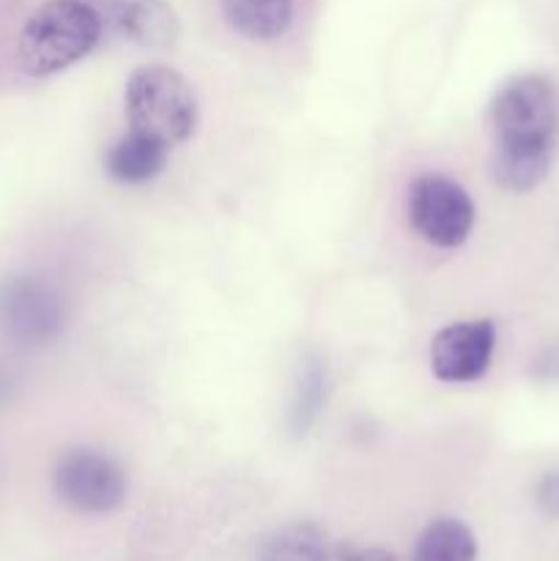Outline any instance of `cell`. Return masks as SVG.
I'll use <instances>...</instances> for the list:
<instances>
[{"instance_id": "1", "label": "cell", "mask_w": 559, "mask_h": 561, "mask_svg": "<svg viewBox=\"0 0 559 561\" xmlns=\"http://www.w3.org/2000/svg\"><path fill=\"white\" fill-rule=\"evenodd\" d=\"M102 38V16L85 0H47L22 25L16 58L31 77H49L80 64Z\"/></svg>"}, {"instance_id": "2", "label": "cell", "mask_w": 559, "mask_h": 561, "mask_svg": "<svg viewBox=\"0 0 559 561\" xmlns=\"http://www.w3.org/2000/svg\"><path fill=\"white\" fill-rule=\"evenodd\" d=\"M129 131L175 148L195 135L197 99L184 75L164 64H146L126 80Z\"/></svg>"}, {"instance_id": "3", "label": "cell", "mask_w": 559, "mask_h": 561, "mask_svg": "<svg viewBox=\"0 0 559 561\" xmlns=\"http://www.w3.org/2000/svg\"><path fill=\"white\" fill-rule=\"evenodd\" d=\"M66 329V301L38 274H9L0 279V334L22 351L53 345Z\"/></svg>"}, {"instance_id": "4", "label": "cell", "mask_w": 559, "mask_h": 561, "mask_svg": "<svg viewBox=\"0 0 559 561\" xmlns=\"http://www.w3.org/2000/svg\"><path fill=\"white\" fill-rule=\"evenodd\" d=\"M497 140L554 142L559 131V93L546 77L521 75L504 82L491 102Z\"/></svg>"}, {"instance_id": "5", "label": "cell", "mask_w": 559, "mask_h": 561, "mask_svg": "<svg viewBox=\"0 0 559 561\" xmlns=\"http://www.w3.org/2000/svg\"><path fill=\"white\" fill-rule=\"evenodd\" d=\"M53 491L75 513L104 515L124 504L129 482L110 455L77 447L55 460Z\"/></svg>"}, {"instance_id": "6", "label": "cell", "mask_w": 559, "mask_h": 561, "mask_svg": "<svg viewBox=\"0 0 559 561\" xmlns=\"http://www.w3.org/2000/svg\"><path fill=\"white\" fill-rule=\"evenodd\" d=\"M409 219L427 244L453 250L469 239L477 211L464 186L444 175L425 173L409 186Z\"/></svg>"}, {"instance_id": "7", "label": "cell", "mask_w": 559, "mask_h": 561, "mask_svg": "<svg viewBox=\"0 0 559 561\" xmlns=\"http://www.w3.org/2000/svg\"><path fill=\"white\" fill-rule=\"evenodd\" d=\"M497 348V327L488 318L438 329L431 343V370L438 381L469 383L488 373Z\"/></svg>"}, {"instance_id": "8", "label": "cell", "mask_w": 559, "mask_h": 561, "mask_svg": "<svg viewBox=\"0 0 559 561\" xmlns=\"http://www.w3.org/2000/svg\"><path fill=\"white\" fill-rule=\"evenodd\" d=\"M554 162V142L497 140L491 153V175L502 190L532 192L543 184Z\"/></svg>"}, {"instance_id": "9", "label": "cell", "mask_w": 559, "mask_h": 561, "mask_svg": "<svg viewBox=\"0 0 559 561\" xmlns=\"http://www.w3.org/2000/svg\"><path fill=\"white\" fill-rule=\"evenodd\" d=\"M168 157V146L146 135H137V131H129V135H124L110 146L107 157H104V170L118 184H148V181L162 173Z\"/></svg>"}, {"instance_id": "10", "label": "cell", "mask_w": 559, "mask_h": 561, "mask_svg": "<svg viewBox=\"0 0 559 561\" xmlns=\"http://www.w3.org/2000/svg\"><path fill=\"white\" fill-rule=\"evenodd\" d=\"M228 25L255 42H272L288 31L294 0H219Z\"/></svg>"}, {"instance_id": "11", "label": "cell", "mask_w": 559, "mask_h": 561, "mask_svg": "<svg viewBox=\"0 0 559 561\" xmlns=\"http://www.w3.org/2000/svg\"><path fill=\"white\" fill-rule=\"evenodd\" d=\"M121 27L146 49H170L179 42V16L164 0H132L121 14Z\"/></svg>"}, {"instance_id": "12", "label": "cell", "mask_w": 559, "mask_h": 561, "mask_svg": "<svg viewBox=\"0 0 559 561\" xmlns=\"http://www.w3.org/2000/svg\"><path fill=\"white\" fill-rule=\"evenodd\" d=\"M255 561H329L327 531L312 520L280 526L263 537Z\"/></svg>"}, {"instance_id": "13", "label": "cell", "mask_w": 559, "mask_h": 561, "mask_svg": "<svg viewBox=\"0 0 559 561\" xmlns=\"http://www.w3.org/2000/svg\"><path fill=\"white\" fill-rule=\"evenodd\" d=\"M411 561H477V540L460 520L438 518L417 537Z\"/></svg>"}, {"instance_id": "14", "label": "cell", "mask_w": 559, "mask_h": 561, "mask_svg": "<svg viewBox=\"0 0 559 561\" xmlns=\"http://www.w3.org/2000/svg\"><path fill=\"white\" fill-rule=\"evenodd\" d=\"M537 504L546 515L559 518V471L543 477L540 485H537Z\"/></svg>"}, {"instance_id": "15", "label": "cell", "mask_w": 559, "mask_h": 561, "mask_svg": "<svg viewBox=\"0 0 559 561\" xmlns=\"http://www.w3.org/2000/svg\"><path fill=\"white\" fill-rule=\"evenodd\" d=\"M343 561H398L384 548H360V551H351Z\"/></svg>"}]
</instances>
